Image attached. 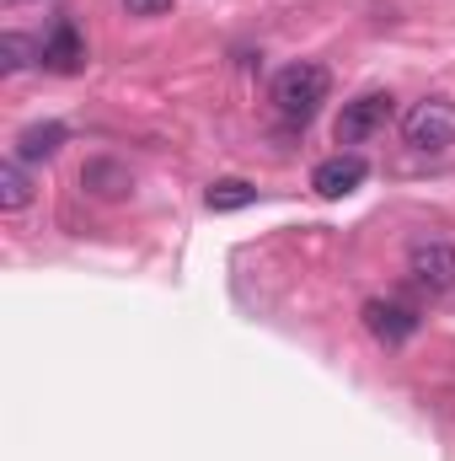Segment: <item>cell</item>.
<instances>
[{
	"instance_id": "obj_7",
	"label": "cell",
	"mask_w": 455,
	"mask_h": 461,
	"mask_svg": "<svg viewBox=\"0 0 455 461\" xmlns=\"http://www.w3.org/2000/svg\"><path fill=\"white\" fill-rule=\"evenodd\" d=\"M81 188L92 194V199H103V204H118V199H129L134 194V172L113 161V156H92L86 167H81Z\"/></svg>"
},
{
	"instance_id": "obj_10",
	"label": "cell",
	"mask_w": 455,
	"mask_h": 461,
	"mask_svg": "<svg viewBox=\"0 0 455 461\" xmlns=\"http://www.w3.org/2000/svg\"><path fill=\"white\" fill-rule=\"evenodd\" d=\"M27 204H32V177H27V167L16 156H5L0 161V210L5 215H22Z\"/></svg>"
},
{
	"instance_id": "obj_11",
	"label": "cell",
	"mask_w": 455,
	"mask_h": 461,
	"mask_svg": "<svg viewBox=\"0 0 455 461\" xmlns=\"http://www.w3.org/2000/svg\"><path fill=\"white\" fill-rule=\"evenodd\" d=\"M252 204H257V188L241 183V177H220V183H210V194H204V210H210V215H236V210H252Z\"/></svg>"
},
{
	"instance_id": "obj_4",
	"label": "cell",
	"mask_w": 455,
	"mask_h": 461,
	"mask_svg": "<svg viewBox=\"0 0 455 461\" xmlns=\"http://www.w3.org/2000/svg\"><path fill=\"white\" fill-rule=\"evenodd\" d=\"M407 274H413L418 290H429V295H451L455 290V247L451 241H440V236L418 241V247L407 252Z\"/></svg>"
},
{
	"instance_id": "obj_13",
	"label": "cell",
	"mask_w": 455,
	"mask_h": 461,
	"mask_svg": "<svg viewBox=\"0 0 455 461\" xmlns=\"http://www.w3.org/2000/svg\"><path fill=\"white\" fill-rule=\"evenodd\" d=\"M123 11H129V16H166L172 0H123Z\"/></svg>"
},
{
	"instance_id": "obj_8",
	"label": "cell",
	"mask_w": 455,
	"mask_h": 461,
	"mask_svg": "<svg viewBox=\"0 0 455 461\" xmlns=\"http://www.w3.org/2000/svg\"><path fill=\"white\" fill-rule=\"evenodd\" d=\"M364 156H353V150H338V156H327L317 172H311V188L322 194V199H348L359 183H364Z\"/></svg>"
},
{
	"instance_id": "obj_5",
	"label": "cell",
	"mask_w": 455,
	"mask_h": 461,
	"mask_svg": "<svg viewBox=\"0 0 455 461\" xmlns=\"http://www.w3.org/2000/svg\"><path fill=\"white\" fill-rule=\"evenodd\" d=\"M38 65L54 70V76H76V70L86 65V38H81V27H76L70 16H59V22L49 27V38L38 43Z\"/></svg>"
},
{
	"instance_id": "obj_9",
	"label": "cell",
	"mask_w": 455,
	"mask_h": 461,
	"mask_svg": "<svg viewBox=\"0 0 455 461\" xmlns=\"http://www.w3.org/2000/svg\"><path fill=\"white\" fill-rule=\"evenodd\" d=\"M65 140H70V129L54 123V118H49V123H27V129L16 134V150H11V156H16L22 167H32V161H54Z\"/></svg>"
},
{
	"instance_id": "obj_12",
	"label": "cell",
	"mask_w": 455,
	"mask_h": 461,
	"mask_svg": "<svg viewBox=\"0 0 455 461\" xmlns=\"http://www.w3.org/2000/svg\"><path fill=\"white\" fill-rule=\"evenodd\" d=\"M27 65H32V43H27L22 32H5V38H0V70L16 76V70H27Z\"/></svg>"
},
{
	"instance_id": "obj_1",
	"label": "cell",
	"mask_w": 455,
	"mask_h": 461,
	"mask_svg": "<svg viewBox=\"0 0 455 461\" xmlns=\"http://www.w3.org/2000/svg\"><path fill=\"white\" fill-rule=\"evenodd\" d=\"M327 92H333V76H327V65H317V59L284 65V70L273 76V108H279V118H290V123H311V118L322 113Z\"/></svg>"
},
{
	"instance_id": "obj_6",
	"label": "cell",
	"mask_w": 455,
	"mask_h": 461,
	"mask_svg": "<svg viewBox=\"0 0 455 461\" xmlns=\"http://www.w3.org/2000/svg\"><path fill=\"white\" fill-rule=\"evenodd\" d=\"M364 328H370L375 344L397 348V344H407V339L418 333V312L402 306V301H364Z\"/></svg>"
},
{
	"instance_id": "obj_2",
	"label": "cell",
	"mask_w": 455,
	"mask_h": 461,
	"mask_svg": "<svg viewBox=\"0 0 455 461\" xmlns=\"http://www.w3.org/2000/svg\"><path fill=\"white\" fill-rule=\"evenodd\" d=\"M402 140H407L413 150H424V156L451 150L455 145V103L451 97H424V103H413L407 118H402Z\"/></svg>"
},
{
	"instance_id": "obj_3",
	"label": "cell",
	"mask_w": 455,
	"mask_h": 461,
	"mask_svg": "<svg viewBox=\"0 0 455 461\" xmlns=\"http://www.w3.org/2000/svg\"><path fill=\"white\" fill-rule=\"evenodd\" d=\"M397 113V103H391V92H359L353 103H343L338 123H333V140L338 145H364L370 134H380L386 123Z\"/></svg>"
}]
</instances>
